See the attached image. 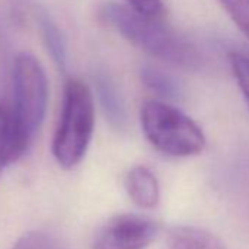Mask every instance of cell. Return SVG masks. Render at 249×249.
Here are the masks:
<instances>
[{"mask_svg":"<svg viewBox=\"0 0 249 249\" xmlns=\"http://www.w3.org/2000/svg\"><path fill=\"white\" fill-rule=\"evenodd\" d=\"M98 18L153 57L188 71H196L202 65L196 47L170 28L166 19H151L140 15L131 6L113 2L104 3L98 9Z\"/></svg>","mask_w":249,"mask_h":249,"instance_id":"6da1fadb","label":"cell"},{"mask_svg":"<svg viewBox=\"0 0 249 249\" xmlns=\"http://www.w3.org/2000/svg\"><path fill=\"white\" fill-rule=\"evenodd\" d=\"M95 126V103L89 87L81 79L66 82L52 153L63 169H73L85 157Z\"/></svg>","mask_w":249,"mask_h":249,"instance_id":"7a4b0ae2","label":"cell"},{"mask_svg":"<svg viewBox=\"0 0 249 249\" xmlns=\"http://www.w3.org/2000/svg\"><path fill=\"white\" fill-rule=\"evenodd\" d=\"M141 128L148 142L170 157H192L205 148L202 129L179 108L160 101L147 100L141 106Z\"/></svg>","mask_w":249,"mask_h":249,"instance_id":"3957f363","label":"cell"},{"mask_svg":"<svg viewBox=\"0 0 249 249\" xmlns=\"http://www.w3.org/2000/svg\"><path fill=\"white\" fill-rule=\"evenodd\" d=\"M12 110L25 135L34 141L44 122L49 81L38 59L30 53L15 57L12 66Z\"/></svg>","mask_w":249,"mask_h":249,"instance_id":"277c9868","label":"cell"},{"mask_svg":"<svg viewBox=\"0 0 249 249\" xmlns=\"http://www.w3.org/2000/svg\"><path fill=\"white\" fill-rule=\"evenodd\" d=\"M157 234V226L138 214H119L95 233L91 249H145Z\"/></svg>","mask_w":249,"mask_h":249,"instance_id":"5b68a950","label":"cell"},{"mask_svg":"<svg viewBox=\"0 0 249 249\" xmlns=\"http://www.w3.org/2000/svg\"><path fill=\"white\" fill-rule=\"evenodd\" d=\"M31 142L18 123L12 107L0 103V176L28 151Z\"/></svg>","mask_w":249,"mask_h":249,"instance_id":"8992f818","label":"cell"},{"mask_svg":"<svg viewBox=\"0 0 249 249\" xmlns=\"http://www.w3.org/2000/svg\"><path fill=\"white\" fill-rule=\"evenodd\" d=\"M95 91L106 116V120L117 131H123L128 124V113L123 98L111 78L103 72L95 76Z\"/></svg>","mask_w":249,"mask_h":249,"instance_id":"52a82bcc","label":"cell"},{"mask_svg":"<svg viewBox=\"0 0 249 249\" xmlns=\"http://www.w3.org/2000/svg\"><path fill=\"white\" fill-rule=\"evenodd\" d=\"M129 198L142 208H154L160 201V186L156 175L147 166L132 167L124 179Z\"/></svg>","mask_w":249,"mask_h":249,"instance_id":"ba28073f","label":"cell"},{"mask_svg":"<svg viewBox=\"0 0 249 249\" xmlns=\"http://www.w3.org/2000/svg\"><path fill=\"white\" fill-rule=\"evenodd\" d=\"M167 249H227L213 233L198 227H178L170 233Z\"/></svg>","mask_w":249,"mask_h":249,"instance_id":"9c48e42d","label":"cell"},{"mask_svg":"<svg viewBox=\"0 0 249 249\" xmlns=\"http://www.w3.org/2000/svg\"><path fill=\"white\" fill-rule=\"evenodd\" d=\"M140 75H141V81L144 82V85L151 92L159 95L160 98H164V100L182 98V95H183L182 85L170 73H167L153 65H144L141 68Z\"/></svg>","mask_w":249,"mask_h":249,"instance_id":"30bf717a","label":"cell"},{"mask_svg":"<svg viewBox=\"0 0 249 249\" xmlns=\"http://www.w3.org/2000/svg\"><path fill=\"white\" fill-rule=\"evenodd\" d=\"M38 24H40V31L43 36L44 46L50 57L59 66V69L65 71L68 63V52H66V41L62 30L47 12H40Z\"/></svg>","mask_w":249,"mask_h":249,"instance_id":"8fae6325","label":"cell"},{"mask_svg":"<svg viewBox=\"0 0 249 249\" xmlns=\"http://www.w3.org/2000/svg\"><path fill=\"white\" fill-rule=\"evenodd\" d=\"M12 249H66L59 239L44 230H33L18 239Z\"/></svg>","mask_w":249,"mask_h":249,"instance_id":"7c38bea8","label":"cell"},{"mask_svg":"<svg viewBox=\"0 0 249 249\" xmlns=\"http://www.w3.org/2000/svg\"><path fill=\"white\" fill-rule=\"evenodd\" d=\"M237 28L249 38V0H218Z\"/></svg>","mask_w":249,"mask_h":249,"instance_id":"4fadbf2b","label":"cell"},{"mask_svg":"<svg viewBox=\"0 0 249 249\" xmlns=\"http://www.w3.org/2000/svg\"><path fill=\"white\" fill-rule=\"evenodd\" d=\"M134 2H137V0H128V3H134Z\"/></svg>","mask_w":249,"mask_h":249,"instance_id":"5bb4252c","label":"cell"},{"mask_svg":"<svg viewBox=\"0 0 249 249\" xmlns=\"http://www.w3.org/2000/svg\"><path fill=\"white\" fill-rule=\"evenodd\" d=\"M248 106H249V101H248Z\"/></svg>","mask_w":249,"mask_h":249,"instance_id":"9a60e30c","label":"cell"}]
</instances>
